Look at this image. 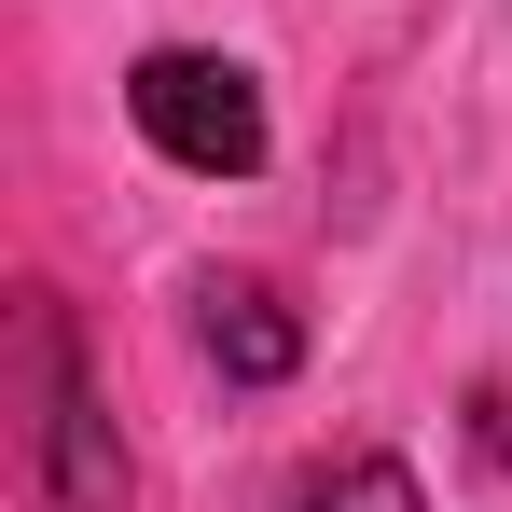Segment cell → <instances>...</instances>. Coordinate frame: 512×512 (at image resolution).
<instances>
[{"label":"cell","mask_w":512,"mask_h":512,"mask_svg":"<svg viewBox=\"0 0 512 512\" xmlns=\"http://www.w3.org/2000/svg\"><path fill=\"white\" fill-rule=\"evenodd\" d=\"M0 388H14V485H28V512H139L111 388H97L84 319H70L56 277L14 291V319H0Z\"/></svg>","instance_id":"obj_1"},{"label":"cell","mask_w":512,"mask_h":512,"mask_svg":"<svg viewBox=\"0 0 512 512\" xmlns=\"http://www.w3.org/2000/svg\"><path fill=\"white\" fill-rule=\"evenodd\" d=\"M125 125H139L180 180H263V153H277V111H263V84L222 42H153V56L125 70Z\"/></svg>","instance_id":"obj_2"},{"label":"cell","mask_w":512,"mask_h":512,"mask_svg":"<svg viewBox=\"0 0 512 512\" xmlns=\"http://www.w3.org/2000/svg\"><path fill=\"white\" fill-rule=\"evenodd\" d=\"M194 346H208L222 388H291L305 374V305L277 277H250V263H208L194 277Z\"/></svg>","instance_id":"obj_3"},{"label":"cell","mask_w":512,"mask_h":512,"mask_svg":"<svg viewBox=\"0 0 512 512\" xmlns=\"http://www.w3.org/2000/svg\"><path fill=\"white\" fill-rule=\"evenodd\" d=\"M291 512H429V485H416V457L346 443V457H319V471H305V499H291Z\"/></svg>","instance_id":"obj_4"}]
</instances>
